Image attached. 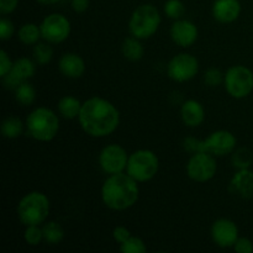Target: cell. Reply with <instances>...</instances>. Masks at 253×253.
Here are the masks:
<instances>
[{
  "label": "cell",
  "instance_id": "cell-3",
  "mask_svg": "<svg viewBox=\"0 0 253 253\" xmlns=\"http://www.w3.org/2000/svg\"><path fill=\"white\" fill-rule=\"evenodd\" d=\"M236 137L227 130H219L212 132L207 140H198L195 137H187L183 142V147L187 152H208L212 156L222 157L230 155L236 148Z\"/></svg>",
  "mask_w": 253,
  "mask_h": 253
},
{
  "label": "cell",
  "instance_id": "cell-32",
  "mask_svg": "<svg viewBox=\"0 0 253 253\" xmlns=\"http://www.w3.org/2000/svg\"><path fill=\"white\" fill-rule=\"evenodd\" d=\"M15 26L12 24V21L7 17H1L0 20V39L2 41H6V40H10L14 35Z\"/></svg>",
  "mask_w": 253,
  "mask_h": 253
},
{
  "label": "cell",
  "instance_id": "cell-22",
  "mask_svg": "<svg viewBox=\"0 0 253 253\" xmlns=\"http://www.w3.org/2000/svg\"><path fill=\"white\" fill-rule=\"evenodd\" d=\"M17 37L26 46L36 44L39 42L40 37H42L41 29L34 22H27V24H24L20 27L19 32H17Z\"/></svg>",
  "mask_w": 253,
  "mask_h": 253
},
{
  "label": "cell",
  "instance_id": "cell-23",
  "mask_svg": "<svg viewBox=\"0 0 253 253\" xmlns=\"http://www.w3.org/2000/svg\"><path fill=\"white\" fill-rule=\"evenodd\" d=\"M24 131V124L17 116H7L1 124V133L5 138H17Z\"/></svg>",
  "mask_w": 253,
  "mask_h": 253
},
{
  "label": "cell",
  "instance_id": "cell-2",
  "mask_svg": "<svg viewBox=\"0 0 253 253\" xmlns=\"http://www.w3.org/2000/svg\"><path fill=\"white\" fill-rule=\"evenodd\" d=\"M138 184L127 173L110 174L101 187V200L111 210H126L138 200Z\"/></svg>",
  "mask_w": 253,
  "mask_h": 253
},
{
  "label": "cell",
  "instance_id": "cell-19",
  "mask_svg": "<svg viewBox=\"0 0 253 253\" xmlns=\"http://www.w3.org/2000/svg\"><path fill=\"white\" fill-rule=\"evenodd\" d=\"M182 120L188 127H198L205 119V110L202 104L194 99L184 101L180 109Z\"/></svg>",
  "mask_w": 253,
  "mask_h": 253
},
{
  "label": "cell",
  "instance_id": "cell-30",
  "mask_svg": "<svg viewBox=\"0 0 253 253\" xmlns=\"http://www.w3.org/2000/svg\"><path fill=\"white\" fill-rule=\"evenodd\" d=\"M24 239L25 241H26V244L30 245V246H37V245L41 244V241L43 240V231H42V229L40 227V225L26 226Z\"/></svg>",
  "mask_w": 253,
  "mask_h": 253
},
{
  "label": "cell",
  "instance_id": "cell-38",
  "mask_svg": "<svg viewBox=\"0 0 253 253\" xmlns=\"http://www.w3.org/2000/svg\"><path fill=\"white\" fill-rule=\"evenodd\" d=\"M36 1L42 5H52V4H57V2H59L61 0H36Z\"/></svg>",
  "mask_w": 253,
  "mask_h": 253
},
{
  "label": "cell",
  "instance_id": "cell-7",
  "mask_svg": "<svg viewBox=\"0 0 253 253\" xmlns=\"http://www.w3.org/2000/svg\"><path fill=\"white\" fill-rule=\"evenodd\" d=\"M160 161L157 155L151 150H138L128 156L126 173L137 183L148 182L157 174Z\"/></svg>",
  "mask_w": 253,
  "mask_h": 253
},
{
  "label": "cell",
  "instance_id": "cell-21",
  "mask_svg": "<svg viewBox=\"0 0 253 253\" xmlns=\"http://www.w3.org/2000/svg\"><path fill=\"white\" fill-rule=\"evenodd\" d=\"M121 51H123L124 57L131 62L140 61L143 57V53H145L142 43L135 36L126 37L124 40L123 44H121Z\"/></svg>",
  "mask_w": 253,
  "mask_h": 253
},
{
  "label": "cell",
  "instance_id": "cell-11",
  "mask_svg": "<svg viewBox=\"0 0 253 253\" xmlns=\"http://www.w3.org/2000/svg\"><path fill=\"white\" fill-rule=\"evenodd\" d=\"M199 72V62L193 54L179 53L173 57L167 67V73L177 83L192 81Z\"/></svg>",
  "mask_w": 253,
  "mask_h": 253
},
{
  "label": "cell",
  "instance_id": "cell-13",
  "mask_svg": "<svg viewBox=\"0 0 253 253\" xmlns=\"http://www.w3.org/2000/svg\"><path fill=\"white\" fill-rule=\"evenodd\" d=\"M35 72H36V67H35L34 62L30 58L22 57V58L16 59L11 71L6 76L2 77V83L6 89L15 90L22 82H26L27 79L32 78L35 76Z\"/></svg>",
  "mask_w": 253,
  "mask_h": 253
},
{
  "label": "cell",
  "instance_id": "cell-34",
  "mask_svg": "<svg viewBox=\"0 0 253 253\" xmlns=\"http://www.w3.org/2000/svg\"><path fill=\"white\" fill-rule=\"evenodd\" d=\"M234 250L237 253H252L253 252V242L247 237H239L235 242Z\"/></svg>",
  "mask_w": 253,
  "mask_h": 253
},
{
  "label": "cell",
  "instance_id": "cell-27",
  "mask_svg": "<svg viewBox=\"0 0 253 253\" xmlns=\"http://www.w3.org/2000/svg\"><path fill=\"white\" fill-rule=\"evenodd\" d=\"M53 57V49L46 42H37L34 47V58L37 64L44 66Z\"/></svg>",
  "mask_w": 253,
  "mask_h": 253
},
{
  "label": "cell",
  "instance_id": "cell-4",
  "mask_svg": "<svg viewBox=\"0 0 253 253\" xmlns=\"http://www.w3.org/2000/svg\"><path fill=\"white\" fill-rule=\"evenodd\" d=\"M27 133L41 142H48L59 131V119L51 109L40 106L32 110L26 119Z\"/></svg>",
  "mask_w": 253,
  "mask_h": 253
},
{
  "label": "cell",
  "instance_id": "cell-12",
  "mask_svg": "<svg viewBox=\"0 0 253 253\" xmlns=\"http://www.w3.org/2000/svg\"><path fill=\"white\" fill-rule=\"evenodd\" d=\"M128 162V155L125 148L120 145L111 143L101 150L99 155V166L106 174H116L126 169Z\"/></svg>",
  "mask_w": 253,
  "mask_h": 253
},
{
  "label": "cell",
  "instance_id": "cell-35",
  "mask_svg": "<svg viewBox=\"0 0 253 253\" xmlns=\"http://www.w3.org/2000/svg\"><path fill=\"white\" fill-rule=\"evenodd\" d=\"M113 236H114V240H115L118 244L121 245L124 244L126 240L130 239L132 235H131L130 230L126 229L125 226H116L113 231Z\"/></svg>",
  "mask_w": 253,
  "mask_h": 253
},
{
  "label": "cell",
  "instance_id": "cell-15",
  "mask_svg": "<svg viewBox=\"0 0 253 253\" xmlns=\"http://www.w3.org/2000/svg\"><path fill=\"white\" fill-rule=\"evenodd\" d=\"M198 35H199V31H198L197 25L189 20H175L170 26V37L173 42L184 48L195 43Z\"/></svg>",
  "mask_w": 253,
  "mask_h": 253
},
{
  "label": "cell",
  "instance_id": "cell-8",
  "mask_svg": "<svg viewBox=\"0 0 253 253\" xmlns=\"http://www.w3.org/2000/svg\"><path fill=\"white\" fill-rule=\"evenodd\" d=\"M224 85L235 99H244L253 90V72L245 66H232L225 73Z\"/></svg>",
  "mask_w": 253,
  "mask_h": 253
},
{
  "label": "cell",
  "instance_id": "cell-9",
  "mask_svg": "<svg viewBox=\"0 0 253 253\" xmlns=\"http://www.w3.org/2000/svg\"><path fill=\"white\" fill-rule=\"evenodd\" d=\"M217 165L211 153H193L187 163V174L192 180L198 183L209 182L215 177Z\"/></svg>",
  "mask_w": 253,
  "mask_h": 253
},
{
  "label": "cell",
  "instance_id": "cell-24",
  "mask_svg": "<svg viewBox=\"0 0 253 253\" xmlns=\"http://www.w3.org/2000/svg\"><path fill=\"white\" fill-rule=\"evenodd\" d=\"M42 231H43V240L49 245L59 244L64 237L63 227L56 221L46 222L42 227Z\"/></svg>",
  "mask_w": 253,
  "mask_h": 253
},
{
  "label": "cell",
  "instance_id": "cell-5",
  "mask_svg": "<svg viewBox=\"0 0 253 253\" xmlns=\"http://www.w3.org/2000/svg\"><path fill=\"white\" fill-rule=\"evenodd\" d=\"M49 199L41 192H30L17 204V217L25 226L41 225L49 215Z\"/></svg>",
  "mask_w": 253,
  "mask_h": 253
},
{
  "label": "cell",
  "instance_id": "cell-20",
  "mask_svg": "<svg viewBox=\"0 0 253 253\" xmlns=\"http://www.w3.org/2000/svg\"><path fill=\"white\" fill-rule=\"evenodd\" d=\"M82 105H83V103H81L79 99L74 98L72 95H67L63 96L58 101V106L57 108H58V111L62 118L72 120V119L78 118L82 110Z\"/></svg>",
  "mask_w": 253,
  "mask_h": 253
},
{
  "label": "cell",
  "instance_id": "cell-26",
  "mask_svg": "<svg viewBox=\"0 0 253 253\" xmlns=\"http://www.w3.org/2000/svg\"><path fill=\"white\" fill-rule=\"evenodd\" d=\"M231 161L232 166H234L236 169H246V168H250V166L252 165L253 153L249 150V148L241 147L232 152Z\"/></svg>",
  "mask_w": 253,
  "mask_h": 253
},
{
  "label": "cell",
  "instance_id": "cell-37",
  "mask_svg": "<svg viewBox=\"0 0 253 253\" xmlns=\"http://www.w3.org/2000/svg\"><path fill=\"white\" fill-rule=\"evenodd\" d=\"M90 4V0H72V9L78 14L86 11Z\"/></svg>",
  "mask_w": 253,
  "mask_h": 253
},
{
  "label": "cell",
  "instance_id": "cell-36",
  "mask_svg": "<svg viewBox=\"0 0 253 253\" xmlns=\"http://www.w3.org/2000/svg\"><path fill=\"white\" fill-rule=\"evenodd\" d=\"M19 0H0V12L2 15L11 14L17 7Z\"/></svg>",
  "mask_w": 253,
  "mask_h": 253
},
{
  "label": "cell",
  "instance_id": "cell-10",
  "mask_svg": "<svg viewBox=\"0 0 253 253\" xmlns=\"http://www.w3.org/2000/svg\"><path fill=\"white\" fill-rule=\"evenodd\" d=\"M40 29L44 41L48 43H61L71 35V22L64 15L54 12L44 17Z\"/></svg>",
  "mask_w": 253,
  "mask_h": 253
},
{
  "label": "cell",
  "instance_id": "cell-31",
  "mask_svg": "<svg viewBox=\"0 0 253 253\" xmlns=\"http://www.w3.org/2000/svg\"><path fill=\"white\" fill-rule=\"evenodd\" d=\"M224 79H225V74L217 68L208 69L204 74L205 84L211 86V88H215V86L220 85V84H224Z\"/></svg>",
  "mask_w": 253,
  "mask_h": 253
},
{
  "label": "cell",
  "instance_id": "cell-1",
  "mask_svg": "<svg viewBox=\"0 0 253 253\" xmlns=\"http://www.w3.org/2000/svg\"><path fill=\"white\" fill-rule=\"evenodd\" d=\"M78 119L83 131L89 136L105 137L118 128L120 113L109 100L93 96L84 101Z\"/></svg>",
  "mask_w": 253,
  "mask_h": 253
},
{
  "label": "cell",
  "instance_id": "cell-25",
  "mask_svg": "<svg viewBox=\"0 0 253 253\" xmlns=\"http://www.w3.org/2000/svg\"><path fill=\"white\" fill-rule=\"evenodd\" d=\"M15 99L17 103L22 106H30L36 99V90L30 83L22 82L16 89H15Z\"/></svg>",
  "mask_w": 253,
  "mask_h": 253
},
{
  "label": "cell",
  "instance_id": "cell-16",
  "mask_svg": "<svg viewBox=\"0 0 253 253\" xmlns=\"http://www.w3.org/2000/svg\"><path fill=\"white\" fill-rule=\"evenodd\" d=\"M241 4L239 0H215L212 5V16L221 24H230L239 19Z\"/></svg>",
  "mask_w": 253,
  "mask_h": 253
},
{
  "label": "cell",
  "instance_id": "cell-14",
  "mask_svg": "<svg viewBox=\"0 0 253 253\" xmlns=\"http://www.w3.org/2000/svg\"><path fill=\"white\" fill-rule=\"evenodd\" d=\"M212 241L222 249L234 247L239 239V227L232 220L219 219L211 226Z\"/></svg>",
  "mask_w": 253,
  "mask_h": 253
},
{
  "label": "cell",
  "instance_id": "cell-28",
  "mask_svg": "<svg viewBox=\"0 0 253 253\" xmlns=\"http://www.w3.org/2000/svg\"><path fill=\"white\" fill-rule=\"evenodd\" d=\"M120 250L124 253H145L147 251V247L142 239L137 236H131L120 245Z\"/></svg>",
  "mask_w": 253,
  "mask_h": 253
},
{
  "label": "cell",
  "instance_id": "cell-33",
  "mask_svg": "<svg viewBox=\"0 0 253 253\" xmlns=\"http://www.w3.org/2000/svg\"><path fill=\"white\" fill-rule=\"evenodd\" d=\"M12 66H14V62L10 59V56L7 54V52L2 49L0 52V77L2 78L4 76H6L11 71Z\"/></svg>",
  "mask_w": 253,
  "mask_h": 253
},
{
  "label": "cell",
  "instance_id": "cell-6",
  "mask_svg": "<svg viewBox=\"0 0 253 253\" xmlns=\"http://www.w3.org/2000/svg\"><path fill=\"white\" fill-rule=\"evenodd\" d=\"M161 25V15L152 4H143L136 7L128 21V29L132 36L138 40L152 37Z\"/></svg>",
  "mask_w": 253,
  "mask_h": 253
},
{
  "label": "cell",
  "instance_id": "cell-29",
  "mask_svg": "<svg viewBox=\"0 0 253 253\" xmlns=\"http://www.w3.org/2000/svg\"><path fill=\"white\" fill-rule=\"evenodd\" d=\"M165 14L169 19L179 20L185 14V6L180 0H167L165 2Z\"/></svg>",
  "mask_w": 253,
  "mask_h": 253
},
{
  "label": "cell",
  "instance_id": "cell-17",
  "mask_svg": "<svg viewBox=\"0 0 253 253\" xmlns=\"http://www.w3.org/2000/svg\"><path fill=\"white\" fill-rule=\"evenodd\" d=\"M230 192L244 199H253V172L249 168L239 169L229 185Z\"/></svg>",
  "mask_w": 253,
  "mask_h": 253
},
{
  "label": "cell",
  "instance_id": "cell-18",
  "mask_svg": "<svg viewBox=\"0 0 253 253\" xmlns=\"http://www.w3.org/2000/svg\"><path fill=\"white\" fill-rule=\"evenodd\" d=\"M58 68L64 77L71 79L81 78L85 72L84 59L77 53H64L58 62Z\"/></svg>",
  "mask_w": 253,
  "mask_h": 253
}]
</instances>
